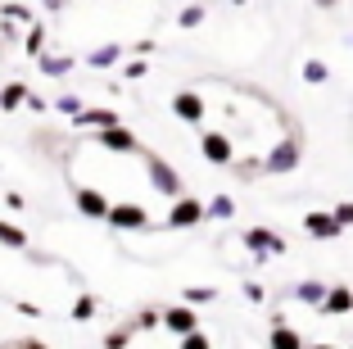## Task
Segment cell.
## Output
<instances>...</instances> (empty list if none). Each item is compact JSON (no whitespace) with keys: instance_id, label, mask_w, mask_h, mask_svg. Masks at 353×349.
<instances>
[{"instance_id":"9","label":"cell","mask_w":353,"mask_h":349,"mask_svg":"<svg viewBox=\"0 0 353 349\" xmlns=\"http://www.w3.org/2000/svg\"><path fill=\"white\" fill-rule=\"evenodd\" d=\"M163 327L172 331V336H186V331H195V327H199L195 304H186V299H181V304H168V308H163Z\"/></svg>"},{"instance_id":"26","label":"cell","mask_w":353,"mask_h":349,"mask_svg":"<svg viewBox=\"0 0 353 349\" xmlns=\"http://www.w3.org/2000/svg\"><path fill=\"white\" fill-rule=\"evenodd\" d=\"M136 331H141V327H136V322H127L123 331H109V336H104V345H109V349H123V345H132Z\"/></svg>"},{"instance_id":"17","label":"cell","mask_w":353,"mask_h":349,"mask_svg":"<svg viewBox=\"0 0 353 349\" xmlns=\"http://www.w3.org/2000/svg\"><path fill=\"white\" fill-rule=\"evenodd\" d=\"M326 290H331V286H322V281H299V286H294L290 295L299 299V304H312V308H317V304L326 299Z\"/></svg>"},{"instance_id":"12","label":"cell","mask_w":353,"mask_h":349,"mask_svg":"<svg viewBox=\"0 0 353 349\" xmlns=\"http://www.w3.org/2000/svg\"><path fill=\"white\" fill-rule=\"evenodd\" d=\"M317 313H326V318L353 313V290H349V286H331V290H326V299L317 304Z\"/></svg>"},{"instance_id":"35","label":"cell","mask_w":353,"mask_h":349,"mask_svg":"<svg viewBox=\"0 0 353 349\" xmlns=\"http://www.w3.org/2000/svg\"><path fill=\"white\" fill-rule=\"evenodd\" d=\"M14 349H41V340H37V336H19V340H14Z\"/></svg>"},{"instance_id":"33","label":"cell","mask_w":353,"mask_h":349,"mask_svg":"<svg viewBox=\"0 0 353 349\" xmlns=\"http://www.w3.org/2000/svg\"><path fill=\"white\" fill-rule=\"evenodd\" d=\"M335 218H340L344 227H353V200H344V205H335Z\"/></svg>"},{"instance_id":"16","label":"cell","mask_w":353,"mask_h":349,"mask_svg":"<svg viewBox=\"0 0 353 349\" xmlns=\"http://www.w3.org/2000/svg\"><path fill=\"white\" fill-rule=\"evenodd\" d=\"M37 64H41L46 77H63V73H73V55H37Z\"/></svg>"},{"instance_id":"1","label":"cell","mask_w":353,"mask_h":349,"mask_svg":"<svg viewBox=\"0 0 353 349\" xmlns=\"http://www.w3.org/2000/svg\"><path fill=\"white\" fill-rule=\"evenodd\" d=\"M145 173H150V186H154L159 196H168V200L181 196V173L168 164L163 154H145Z\"/></svg>"},{"instance_id":"36","label":"cell","mask_w":353,"mask_h":349,"mask_svg":"<svg viewBox=\"0 0 353 349\" xmlns=\"http://www.w3.org/2000/svg\"><path fill=\"white\" fill-rule=\"evenodd\" d=\"M317 5H322V10H335V5H340V0H317Z\"/></svg>"},{"instance_id":"21","label":"cell","mask_w":353,"mask_h":349,"mask_svg":"<svg viewBox=\"0 0 353 349\" xmlns=\"http://www.w3.org/2000/svg\"><path fill=\"white\" fill-rule=\"evenodd\" d=\"M208 218H222V223L236 218V200H231V196H213V200H208Z\"/></svg>"},{"instance_id":"38","label":"cell","mask_w":353,"mask_h":349,"mask_svg":"<svg viewBox=\"0 0 353 349\" xmlns=\"http://www.w3.org/2000/svg\"><path fill=\"white\" fill-rule=\"evenodd\" d=\"M231 5H250V0H231Z\"/></svg>"},{"instance_id":"15","label":"cell","mask_w":353,"mask_h":349,"mask_svg":"<svg viewBox=\"0 0 353 349\" xmlns=\"http://www.w3.org/2000/svg\"><path fill=\"white\" fill-rule=\"evenodd\" d=\"M268 345L272 349H299L303 345V336H299V331H294V327H285V322H272V336H268Z\"/></svg>"},{"instance_id":"7","label":"cell","mask_w":353,"mask_h":349,"mask_svg":"<svg viewBox=\"0 0 353 349\" xmlns=\"http://www.w3.org/2000/svg\"><path fill=\"white\" fill-rule=\"evenodd\" d=\"M73 205H77V214H82V218H95V223H104L109 209H114L100 191H95V186H73Z\"/></svg>"},{"instance_id":"25","label":"cell","mask_w":353,"mask_h":349,"mask_svg":"<svg viewBox=\"0 0 353 349\" xmlns=\"http://www.w3.org/2000/svg\"><path fill=\"white\" fill-rule=\"evenodd\" d=\"M204 5H186V10L176 14V28H199V23H204Z\"/></svg>"},{"instance_id":"30","label":"cell","mask_w":353,"mask_h":349,"mask_svg":"<svg viewBox=\"0 0 353 349\" xmlns=\"http://www.w3.org/2000/svg\"><path fill=\"white\" fill-rule=\"evenodd\" d=\"M181 349H208V336H204V331H186V336H181Z\"/></svg>"},{"instance_id":"10","label":"cell","mask_w":353,"mask_h":349,"mask_svg":"<svg viewBox=\"0 0 353 349\" xmlns=\"http://www.w3.org/2000/svg\"><path fill=\"white\" fill-rule=\"evenodd\" d=\"M172 118L176 123H204V100H199V91H176L172 95Z\"/></svg>"},{"instance_id":"19","label":"cell","mask_w":353,"mask_h":349,"mask_svg":"<svg viewBox=\"0 0 353 349\" xmlns=\"http://www.w3.org/2000/svg\"><path fill=\"white\" fill-rule=\"evenodd\" d=\"M19 104H28V86H23V82L0 86V109H19Z\"/></svg>"},{"instance_id":"28","label":"cell","mask_w":353,"mask_h":349,"mask_svg":"<svg viewBox=\"0 0 353 349\" xmlns=\"http://www.w3.org/2000/svg\"><path fill=\"white\" fill-rule=\"evenodd\" d=\"M159 322H163V308H141V313H136V327H141V331L159 327Z\"/></svg>"},{"instance_id":"8","label":"cell","mask_w":353,"mask_h":349,"mask_svg":"<svg viewBox=\"0 0 353 349\" xmlns=\"http://www.w3.org/2000/svg\"><path fill=\"white\" fill-rule=\"evenodd\" d=\"M199 150H204V159H208V164H218V168L236 164V145H231V136H227V132H204Z\"/></svg>"},{"instance_id":"23","label":"cell","mask_w":353,"mask_h":349,"mask_svg":"<svg viewBox=\"0 0 353 349\" xmlns=\"http://www.w3.org/2000/svg\"><path fill=\"white\" fill-rule=\"evenodd\" d=\"M95 308H100V299H95V295H77V299H73V322L95 318Z\"/></svg>"},{"instance_id":"14","label":"cell","mask_w":353,"mask_h":349,"mask_svg":"<svg viewBox=\"0 0 353 349\" xmlns=\"http://www.w3.org/2000/svg\"><path fill=\"white\" fill-rule=\"evenodd\" d=\"M118 59H123V41H104V46H95V50L86 55L91 68H114Z\"/></svg>"},{"instance_id":"24","label":"cell","mask_w":353,"mask_h":349,"mask_svg":"<svg viewBox=\"0 0 353 349\" xmlns=\"http://www.w3.org/2000/svg\"><path fill=\"white\" fill-rule=\"evenodd\" d=\"M326 77H331V68H326L322 59H308V64H303V82H312V86H322Z\"/></svg>"},{"instance_id":"34","label":"cell","mask_w":353,"mask_h":349,"mask_svg":"<svg viewBox=\"0 0 353 349\" xmlns=\"http://www.w3.org/2000/svg\"><path fill=\"white\" fill-rule=\"evenodd\" d=\"M14 308H19L23 318H41V308H37V304H28V299H19V304H14Z\"/></svg>"},{"instance_id":"27","label":"cell","mask_w":353,"mask_h":349,"mask_svg":"<svg viewBox=\"0 0 353 349\" xmlns=\"http://www.w3.org/2000/svg\"><path fill=\"white\" fill-rule=\"evenodd\" d=\"M0 19L5 23H32V10L28 5H0Z\"/></svg>"},{"instance_id":"11","label":"cell","mask_w":353,"mask_h":349,"mask_svg":"<svg viewBox=\"0 0 353 349\" xmlns=\"http://www.w3.org/2000/svg\"><path fill=\"white\" fill-rule=\"evenodd\" d=\"M303 232H308L312 240H335L344 232V223L335 214H308V218H303Z\"/></svg>"},{"instance_id":"4","label":"cell","mask_w":353,"mask_h":349,"mask_svg":"<svg viewBox=\"0 0 353 349\" xmlns=\"http://www.w3.org/2000/svg\"><path fill=\"white\" fill-rule=\"evenodd\" d=\"M204 218H208V205H204V200L176 196L172 200V214H168V227H172V232H181V227H195V223H204Z\"/></svg>"},{"instance_id":"37","label":"cell","mask_w":353,"mask_h":349,"mask_svg":"<svg viewBox=\"0 0 353 349\" xmlns=\"http://www.w3.org/2000/svg\"><path fill=\"white\" fill-rule=\"evenodd\" d=\"M59 5H63V0H46V10H59Z\"/></svg>"},{"instance_id":"22","label":"cell","mask_w":353,"mask_h":349,"mask_svg":"<svg viewBox=\"0 0 353 349\" xmlns=\"http://www.w3.org/2000/svg\"><path fill=\"white\" fill-rule=\"evenodd\" d=\"M181 299H186V304H213V299H218V290H213V286H186V290H181Z\"/></svg>"},{"instance_id":"32","label":"cell","mask_w":353,"mask_h":349,"mask_svg":"<svg viewBox=\"0 0 353 349\" xmlns=\"http://www.w3.org/2000/svg\"><path fill=\"white\" fill-rule=\"evenodd\" d=\"M245 299H250V304H263V299H268V290H263L259 281H250V286H245Z\"/></svg>"},{"instance_id":"5","label":"cell","mask_w":353,"mask_h":349,"mask_svg":"<svg viewBox=\"0 0 353 349\" xmlns=\"http://www.w3.org/2000/svg\"><path fill=\"white\" fill-rule=\"evenodd\" d=\"M245 249H250L254 258L285 254V236H276V232H268V227H250V232H245Z\"/></svg>"},{"instance_id":"31","label":"cell","mask_w":353,"mask_h":349,"mask_svg":"<svg viewBox=\"0 0 353 349\" xmlns=\"http://www.w3.org/2000/svg\"><path fill=\"white\" fill-rule=\"evenodd\" d=\"M54 109H59V113H68V118H73V113L82 109V100H77V95H59V100H54Z\"/></svg>"},{"instance_id":"2","label":"cell","mask_w":353,"mask_h":349,"mask_svg":"<svg viewBox=\"0 0 353 349\" xmlns=\"http://www.w3.org/2000/svg\"><path fill=\"white\" fill-rule=\"evenodd\" d=\"M299 159H303L299 136H285L281 145H272V150H268V159H263V173H294V168H299Z\"/></svg>"},{"instance_id":"6","label":"cell","mask_w":353,"mask_h":349,"mask_svg":"<svg viewBox=\"0 0 353 349\" xmlns=\"http://www.w3.org/2000/svg\"><path fill=\"white\" fill-rule=\"evenodd\" d=\"M104 223L118 227V232H150V214L141 205H114Z\"/></svg>"},{"instance_id":"3","label":"cell","mask_w":353,"mask_h":349,"mask_svg":"<svg viewBox=\"0 0 353 349\" xmlns=\"http://www.w3.org/2000/svg\"><path fill=\"white\" fill-rule=\"evenodd\" d=\"M95 145H104V150H114V154H145V145L132 136V127L114 123V127H95Z\"/></svg>"},{"instance_id":"29","label":"cell","mask_w":353,"mask_h":349,"mask_svg":"<svg viewBox=\"0 0 353 349\" xmlns=\"http://www.w3.org/2000/svg\"><path fill=\"white\" fill-rule=\"evenodd\" d=\"M145 73H150V68H145V55H136V59H132V64L123 68V77H127V82H141Z\"/></svg>"},{"instance_id":"18","label":"cell","mask_w":353,"mask_h":349,"mask_svg":"<svg viewBox=\"0 0 353 349\" xmlns=\"http://www.w3.org/2000/svg\"><path fill=\"white\" fill-rule=\"evenodd\" d=\"M23 50L37 59V55L46 50V23H28V37H23Z\"/></svg>"},{"instance_id":"20","label":"cell","mask_w":353,"mask_h":349,"mask_svg":"<svg viewBox=\"0 0 353 349\" xmlns=\"http://www.w3.org/2000/svg\"><path fill=\"white\" fill-rule=\"evenodd\" d=\"M0 245L28 249V236H23V227H14V223H5V218H0Z\"/></svg>"},{"instance_id":"13","label":"cell","mask_w":353,"mask_h":349,"mask_svg":"<svg viewBox=\"0 0 353 349\" xmlns=\"http://www.w3.org/2000/svg\"><path fill=\"white\" fill-rule=\"evenodd\" d=\"M73 123L77 127H114V123H123V113L118 109H86L82 104V109L73 113Z\"/></svg>"}]
</instances>
